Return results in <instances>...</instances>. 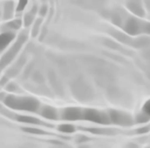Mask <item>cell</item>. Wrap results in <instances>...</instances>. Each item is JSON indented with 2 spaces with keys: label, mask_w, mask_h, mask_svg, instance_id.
Segmentation results:
<instances>
[{
  "label": "cell",
  "mask_w": 150,
  "mask_h": 148,
  "mask_svg": "<svg viewBox=\"0 0 150 148\" xmlns=\"http://www.w3.org/2000/svg\"><path fill=\"white\" fill-rule=\"evenodd\" d=\"M3 104L6 107L17 111H28V113H38L41 103L34 97L28 96H16L14 93L6 95L3 100Z\"/></svg>",
  "instance_id": "obj_1"
},
{
  "label": "cell",
  "mask_w": 150,
  "mask_h": 148,
  "mask_svg": "<svg viewBox=\"0 0 150 148\" xmlns=\"http://www.w3.org/2000/svg\"><path fill=\"white\" fill-rule=\"evenodd\" d=\"M109 34L115 38V40L119 41L120 43L124 44L129 47H134V48H149L150 47V37L146 35H141L137 36V37H132V36L128 35L125 32H120L118 30H109Z\"/></svg>",
  "instance_id": "obj_2"
},
{
  "label": "cell",
  "mask_w": 150,
  "mask_h": 148,
  "mask_svg": "<svg viewBox=\"0 0 150 148\" xmlns=\"http://www.w3.org/2000/svg\"><path fill=\"white\" fill-rule=\"evenodd\" d=\"M122 28L126 34L137 37V36L146 35L150 36V22L140 19L138 16H126Z\"/></svg>",
  "instance_id": "obj_3"
},
{
  "label": "cell",
  "mask_w": 150,
  "mask_h": 148,
  "mask_svg": "<svg viewBox=\"0 0 150 148\" xmlns=\"http://www.w3.org/2000/svg\"><path fill=\"white\" fill-rule=\"evenodd\" d=\"M26 40H28V33L26 32H22L14 40V42L11 44L10 48L3 54L2 57L0 58V70H3L12 64L13 61L15 60L17 55L21 50L23 44L26 42Z\"/></svg>",
  "instance_id": "obj_4"
},
{
  "label": "cell",
  "mask_w": 150,
  "mask_h": 148,
  "mask_svg": "<svg viewBox=\"0 0 150 148\" xmlns=\"http://www.w3.org/2000/svg\"><path fill=\"white\" fill-rule=\"evenodd\" d=\"M82 121H89L100 125H109L110 119L107 111L98 110L96 108H83Z\"/></svg>",
  "instance_id": "obj_5"
},
{
  "label": "cell",
  "mask_w": 150,
  "mask_h": 148,
  "mask_svg": "<svg viewBox=\"0 0 150 148\" xmlns=\"http://www.w3.org/2000/svg\"><path fill=\"white\" fill-rule=\"evenodd\" d=\"M71 91H73L75 98L81 102H86L93 98V89L90 85L84 80L80 79L71 84Z\"/></svg>",
  "instance_id": "obj_6"
},
{
  "label": "cell",
  "mask_w": 150,
  "mask_h": 148,
  "mask_svg": "<svg viewBox=\"0 0 150 148\" xmlns=\"http://www.w3.org/2000/svg\"><path fill=\"white\" fill-rule=\"evenodd\" d=\"M110 119V123L122 127H130L134 124V119L130 113L118 109H109L107 111Z\"/></svg>",
  "instance_id": "obj_7"
},
{
  "label": "cell",
  "mask_w": 150,
  "mask_h": 148,
  "mask_svg": "<svg viewBox=\"0 0 150 148\" xmlns=\"http://www.w3.org/2000/svg\"><path fill=\"white\" fill-rule=\"evenodd\" d=\"M83 108L65 107L60 113V119L63 121H82Z\"/></svg>",
  "instance_id": "obj_8"
},
{
  "label": "cell",
  "mask_w": 150,
  "mask_h": 148,
  "mask_svg": "<svg viewBox=\"0 0 150 148\" xmlns=\"http://www.w3.org/2000/svg\"><path fill=\"white\" fill-rule=\"evenodd\" d=\"M38 113L42 117V118L46 119L50 121H58L60 119V113L56 109L55 107L50 105H46V104H42L38 110Z\"/></svg>",
  "instance_id": "obj_9"
},
{
  "label": "cell",
  "mask_w": 150,
  "mask_h": 148,
  "mask_svg": "<svg viewBox=\"0 0 150 148\" xmlns=\"http://www.w3.org/2000/svg\"><path fill=\"white\" fill-rule=\"evenodd\" d=\"M16 39V33L13 30H8L0 34V54L4 52Z\"/></svg>",
  "instance_id": "obj_10"
},
{
  "label": "cell",
  "mask_w": 150,
  "mask_h": 148,
  "mask_svg": "<svg viewBox=\"0 0 150 148\" xmlns=\"http://www.w3.org/2000/svg\"><path fill=\"white\" fill-rule=\"evenodd\" d=\"M126 6L129 10V12L132 13L134 16L144 17V15H145V11H144L141 0H127Z\"/></svg>",
  "instance_id": "obj_11"
},
{
  "label": "cell",
  "mask_w": 150,
  "mask_h": 148,
  "mask_svg": "<svg viewBox=\"0 0 150 148\" xmlns=\"http://www.w3.org/2000/svg\"><path fill=\"white\" fill-rule=\"evenodd\" d=\"M15 119L17 122H20L23 124H28V125H38V126H50L48 124L44 123L41 120H39L38 118L35 117H32V115H16Z\"/></svg>",
  "instance_id": "obj_12"
},
{
  "label": "cell",
  "mask_w": 150,
  "mask_h": 148,
  "mask_svg": "<svg viewBox=\"0 0 150 148\" xmlns=\"http://www.w3.org/2000/svg\"><path fill=\"white\" fill-rule=\"evenodd\" d=\"M16 11V5L14 3L13 0H10V1H6L3 4V11H2V19L5 21L11 20L15 14Z\"/></svg>",
  "instance_id": "obj_13"
},
{
  "label": "cell",
  "mask_w": 150,
  "mask_h": 148,
  "mask_svg": "<svg viewBox=\"0 0 150 148\" xmlns=\"http://www.w3.org/2000/svg\"><path fill=\"white\" fill-rule=\"evenodd\" d=\"M125 18H126L125 14H122V13H120V12H115V13H112V15H111V21H112L113 24H115L117 26L122 28Z\"/></svg>",
  "instance_id": "obj_14"
},
{
  "label": "cell",
  "mask_w": 150,
  "mask_h": 148,
  "mask_svg": "<svg viewBox=\"0 0 150 148\" xmlns=\"http://www.w3.org/2000/svg\"><path fill=\"white\" fill-rule=\"evenodd\" d=\"M23 22L21 19H14V20H8L6 22V28L10 30H13V32H16V30H20L22 28Z\"/></svg>",
  "instance_id": "obj_15"
},
{
  "label": "cell",
  "mask_w": 150,
  "mask_h": 148,
  "mask_svg": "<svg viewBox=\"0 0 150 148\" xmlns=\"http://www.w3.org/2000/svg\"><path fill=\"white\" fill-rule=\"evenodd\" d=\"M58 130L62 133H65V135H70V133H74L76 131V127L73 124L63 123L58 126Z\"/></svg>",
  "instance_id": "obj_16"
},
{
  "label": "cell",
  "mask_w": 150,
  "mask_h": 148,
  "mask_svg": "<svg viewBox=\"0 0 150 148\" xmlns=\"http://www.w3.org/2000/svg\"><path fill=\"white\" fill-rule=\"evenodd\" d=\"M150 121V117L148 115H146L144 111L141 110L140 113H138L134 117V123L138 124H145Z\"/></svg>",
  "instance_id": "obj_17"
},
{
  "label": "cell",
  "mask_w": 150,
  "mask_h": 148,
  "mask_svg": "<svg viewBox=\"0 0 150 148\" xmlns=\"http://www.w3.org/2000/svg\"><path fill=\"white\" fill-rule=\"evenodd\" d=\"M41 24H42V19H41V18H38V19H36V20L33 22V30H32L33 37H36V36L39 34Z\"/></svg>",
  "instance_id": "obj_18"
},
{
  "label": "cell",
  "mask_w": 150,
  "mask_h": 148,
  "mask_svg": "<svg viewBox=\"0 0 150 148\" xmlns=\"http://www.w3.org/2000/svg\"><path fill=\"white\" fill-rule=\"evenodd\" d=\"M34 19H35V15L33 14V13H25L24 17H23V25H24L25 28H28V26H30V25L33 24V22H34Z\"/></svg>",
  "instance_id": "obj_19"
},
{
  "label": "cell",
  "mask_w": 150,
  "mask_h": 148,
  "mask_svg": "<svg viewBox=\"0 0 150 148\" xmlns=\"http://www.w3.org/2000/svg\"><path fill=\"white\" fill-rule=\"evenodd\" d=\"M88 131L96 135H113L115 133L113 129H101V128H89Z\"/></svg>",
  "instance_id": "obj_20"
},
{
  "label": "cell",
  "mask_w": 150,
  "mask_h": 148,
  "mask_svg": "<svg viewBox=\"0 0 150 148\" xmlns=\"http://www.w3.org/2000/svg\"><path fill=\"white\" fill-rule=\"evenodd\" d=\"M22 130L25 132L28 133H33V135H39V136H42V135H47V132L42 129H39V128H35V127H23Z\"/></svg>",
  "instance_id": "obj_21"
},
{
  "label": "cell",
  "mask_w": 150,
  "mask_h": 148,
  "mask_svg": "<svg viewBox=\"0 0 150 148\" xmlns=\"http://www.w3.org/2000/svg\"><path fill=\"white\" fill-rule=\"evenodd\" d=\"M18 88H19V86L16 85L15 83H13V82H8L5 84V91H10V93H17L18 91Z\"/></svg>",
  "instance_id": "obj_22"
},
{
  "label": "cell",
  "mask_w": 150,
  "mask_h": 148,
  "mask_svg": "<svg viewBox=\"0 0 150 148\" xmlns=\"http://www.w3.org/2000/svg\"><path fill=\"white\" fill-rule=\"evenodd\" d=\"M28 0H19L17 5H16V12H18V13L22 12L25 8V6L28 5Z\"/></svg>",
  "instance_id": "obj_23"
},
{
  "label": "cell",
  "mask_w": 150,
  "mask_h": 148,
  "mask_svg": "<svg viewBox=\"0 0 150 148\" xmlns=\"http://www.w3.org/2000/svg\"><path fill=\"white\" fill-rule=\"evenodd\" d=\"M142 111H144L146 115H148L150 117V99L144 103V105L142 107Z\"/></svg>",
  "instance_id": "obj_24"
},
{
  "label": "cell",
  "mask_w": 150,
  "mask_h": 148,
  "mask_svg": "<svg viewBox=\"0 0 150 148\" xmlns=\"http://www.w3.org/2000/svg\"><path fill=\"white\" fill-rule=\"evenodd\" d=\"M150 129V127H148V126H146V127H142V128H139L138 131H137V133H146L148 132Z\"/></svg>",
  "instance_id": "obj_25"
},
{
  "label": "cell",
  "mask_w": 150,
  "mask_h": 148,
  "mask_svg": "<svg viewBox=\"0 0 150 148\" xmlns=\"http://www.w3.org/2000/svg\"><path fill=\"white\" fill-rule=\"evenodd\" d=\"M46 11H47V6H46V5H42L40 11H39V13H40L41 16H44L45 14H46Z\"/></svg>",
  "instance_id": "obj_26"
},
{
  "label": "cell",
  "mask_w": 150,
  "mask_h": 148,
  "mask_svg": "<svg viewBox=\"0 0 150 148\" xmlns=\"http://www.w3.org/2000/svg\"><path fill=\"white\" fill-rule=\"evenodd\" d=\"M6 97V93H3V91H0V102H3V100L5 99Z\"/></svg>",
  "instance_id": "obj_27"
},
{
  "label": "cell",
  "mask_w": 150,
  "mask_h": 148,
  "mask_svg": "<svg viewBox=\"0 0 150 148\" xmlns=\"http://www.w3.org/2000/svg\"><path fill=\"white\" fill-rule=\"evenodd\" d=\"M78 138H80L81 140H77V142H83V141H88L87 137H83V136H79Z\"/></svg>",
  "instance_id": "obj_28"
},
{
  "label": "cell",
  "mask_w": 150,
  "mask_h": 148,
  "mask_svg": "<svg viewBox=\"0 0 150 148\" xmlns=\"http://www.w3.org/2000/svg\"><path fill=\"white\" fill-rule=\"evenodd\" d=\"M145 4H146V6L148 8V10L150 11V0H145Z\"/></svg>",
  "instance_id": "obj_29"
},
{
  "label": "cell",
  "mask_w": 150,
  "mask_h": 148,
  "mask_svg": "<svg viewBox=\"0 0 150 148\" xmlns=\"http://www.w3.org/2000/svg\"><path fill=\"white\" fill-rule=\"evenodd\" d=\"M2 17V13H1V11H0V18Z\"/></svg>",
  "instance_id": "obj_30"
},
{
  "label": "cell",
  "mask_w": 150,
  "mask_h": 148,
  "mask_svg": "<svg viewBox=\"0 0 150 148\" xmlns=\"http://www.w3.org/2000/svg\"><path fill=\"white\" fill-rule=\"evenodd\" d=\"M0 87H1V86H0ZM0 89H1V88H0Z\"/></svg>",
  "instance_id": "obj_31"
},
{
  "label": "cell",
  "mask_w": 150,
  "mask_h": 148,
  "mask_svg": "<svg viewBox=\"0 0 150 148\" xmlns=\"http://www.w3.org/2000/svg\"><path fill=\"white\" fill-rule=\"evenodd\" d=\"M0 72H1V70H0Z\"/></svg>",
  "instance_id": "obj_32"
}]
</instances>
